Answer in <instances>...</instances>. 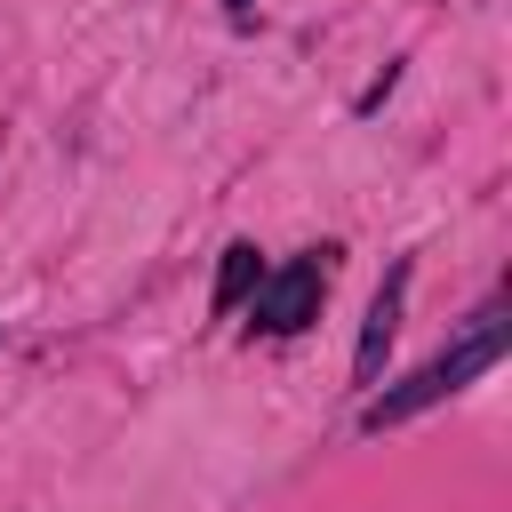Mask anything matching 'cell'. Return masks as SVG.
Instances as JSON below:
<instances>
[{
    "label": "cell",
    "instance_id": "6da1fadb",
    "mask_svg": "<svg viewBox=\"0 0 512 512\" xmlns=\"http://www.w3.org/2000/svg\"><path fill=\"white\" fill-rule=\"evenodd\" d=\"M496 360H504V304H488V312L472 320V336H464L456 352H440V360H424V368H416V376H408L400 392H384V400H368V416H360V424H368V432H384V424H408L416 408H432V400H448V392H464V384H472L480 368H496Z\"/></svg>",
    "mask_w": 512,
    "mask_h": 512
},
{
    "label": "cell",
    "instance_id": "7a4b0ae2",
    "mask_svg": "<svg viewBox=\"0 0 512 512\" xmlns=\"http://www.w3.org/2000/svg\"><path fill=\"white\" fill-rule=\"evenodd\" d=\"M328 264H336V248H312V256L280 264L272 280H256V328H264V336L312 328V312H320V296H328Z\"/></svg>",
    "mask_w": 512,
    "mask_h": 512
},
{
    "label": "cell",
    "instance_id": "3957f363",
    "mask_svg": "<svg viewBox=\"0 0 512 512\" xmlns=\"http://www.w3.org/2000/svg\"><path fill=\"white\" fill-rule=\"evenodd\" d=\"M400 296H408V264H392L384 272V288H376V304H368V320H360V376H376L384 368V344H392V328H400Z\"/></svg>",
    "mask_w": 512,
    "mask_h": 512
},
{
    "label": "cell",
    "instance_id": "277c9868",
    "mask_svg": "<svg viewBox=\"0 0 512 512\" xmlns=\"http://www.w3.org/2000/svg\"><path fill=\"white\" fill-rule=\"evenodd\" d=\"M256 280H264L256 248H248V240H232V248H224V264H216V312H232L240 296H256Z\"/></svg>",
    "mask_w": 512,
    "mask_h": 512
},
{
    "label": "cell",
    "instance_id": "5b68a950",
    "mask_svg": "<svg viewBox=\"0 0 512 512\" xmlns=\"http://www.w3.org/2000/svg\"><path fill=\"white\" fill-rule=\"evenodd\" d=\"M232 8H248V0H232Z\"/></svg>",
    "mask_w": 512,
    "mask_h": 512
}]
</instances>
